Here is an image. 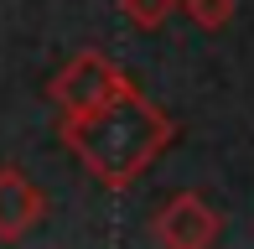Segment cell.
Here are the masks:
<instances>
[{
  "label": "cell",
  "mask_w": 254,
  "mask_h": 249,
  "mask_svg": "<svg viewBox=\"0 0 254 249\" xmlns=\"http://www.w3.org/2000/svg\"><path fill=\"white\" fill-rule=\"evenodd\" d=\"M177 124L166 120V109H156L145 94H135V83H125L109 104L88 109L78 120H63V145L83 161V172L99 187H130L145 166L171 145Z\"/></svg>",
  "instance_id": "6da1fadb"
},
{
  "label": "cell",
  "mask_w": 254,
  "mask_h": 249,
  "mask_svg": "<svg viewBox=\"0 0 254 249\" xmlns=\"http://www.w3.org/2000/svg\"><path fill=\"white\" fill-rule=\"evenodd\" d=\"M125 83H130V78L104 58V52H73V58L52 73L47 99L57 104V115H63V120H78V115H88V109L109 104Z\"/></svg>",
  "instance_id": "7a4b0ae2"
},
{
  "label": "cell",
  "mask_w": 254,
  "mask_h": 249,
  "mask_svg": "<svg viewBox=\"0 0 254 249\" xmlns=\"http://www.w3.org/2000/svg\"><path fill=\"white\" fill-rule=\"evenodd\" d=\"M218 234H223V218L213 213V202L202 192H177L156 213V244H166V249H202Z\"/></svg>",
  "instance_id": "3957f363"
},
{
  "label": "cell",
  "mask_w": 254,
  "mask_h": 249,
  "mask_svg": "<svg viewBox=\"0 0 254 249\" xmlns=\"http://www.w3.org/2000/svg\"><path fill=\"white\" fill-rule=\"evenodd\" d=\"M47 218V192L31 182L21 166H0V239L16 244Z\"/></svg>",
  "instance_id": "277c9868"
},
{
  "label": "cell",
  "mask_w": 254,
  "mask_h": 249,
  "mask_svg": "<svg viewBox=\"0 0 254 249\" xmlns=\"http://www.w3.org/2000/svg\"><path fill=\"white\" fill-rule=\"evenodd\" d=\"M120 10H125V21H130L135 31H156V26H166L177 0H120Z\"/></svg>",
  "instance_id": "5b68a950"
},
{
  "label": "cell",
  "mask_w": 254,
  "mask_h": 249,
  "mask_svg": "<svg viewBox=\"0 0 254 249\" xmlns=\"http://www.w3.org/2000/svg\"><path fill=\"white\" fill-rule=\"evenodd\" d=\"M182 10H187V16L197 21L202 31H223L228 21H234L239 0H182Z\"/></svg>",
  "instance_id": "8992f818"
}]
</instances>
